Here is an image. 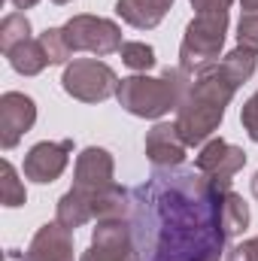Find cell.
Wrapping results in <instances>:
<instances>
[{
  "label": "cell",
  "mask_w": 258,
  "mask_h": 261,
  "mask_svg": "<svg viewBox=\"0 0 258 261\" xmlns=\"http://www.w3.org/2000/svg\"><path fill=\"white\" fill-rule=\"evenodd\" d=\"M243 12H258V0H240Z\"/></svg>",
  "instance_id": "obj_28"
},
{
  "label": "cell",
  "mask_w": 258,
  "mask_h": 261,
  "mask_svg": "<svg viewBox=\"0 0 258 261\" xmlns=\"http://www.w3.org/2000/svg\"><path fill=\"white\" fill-rule=\"evenodd\" d=\"M237 43L258 55V12H243L237 24Z\"/></svg>",
  "instance_id": "obj_23"
},
{
  "label": "cell",
  "mask_w": 258,
  "mask_h": 261,
  "mask_svg": "<svg viewBox=\"0 0 258 261\" xmlns=\"http://www.w3.org/2000/svg\"><path fill=\"white\" fill-rule=\"evenodd\" d=\"M94 216H91V206H88V200L82 195H76L73 189L67 192L61 200H58V210H55V222H61L67 231H76V228H82L85 222H91Z\"/></svg>",
  "instance_id": "obj_16"
},
{
  "label": "cell",
  "mask_w": 258,
  "mask_h": 261,
  "mask_svg": "<svg viewBox=\"0 0 258 261\" xmlns=\"http://www.w3.org/2000/svg\"><path fill=\"white\" fill-rule=\"evenodd\" d=\"M255 64H258V55L255 52H249V49H243V46H237L234 52H228V55L222 58L225 73H228L237 85H243V82L255 73Z\"/></svg>",
  "instance_id": "obj_18"
},
{
  "label": "cell",
  "mask_w": 258,
  "mask_h": 261,
  "mask_svg": "<svg viewBox=\"0 0 258 261\" xmlns=\"http://www.w3.org/2000/svg\"><path fill=\"white\" fill-rule=\"evenodd\" d=\"M40 0H12V6L15 9H31V6H37Z\"/></svg>",
  "instance_id": "obj_27"
},
{
  "label": "cell",
  "mask_w": 258,
  "mask_h": 261,
  "mask_svg": "<svg viewBox=\"0 0 258 261\" xmlns=\"http://www.w3.org/2000/svg\"><path fill=\"white\" fill-rule=\"evenodd\" d=\"M197 167H155L131 189V228L143 261H222L231 240L225 195Z\"/></svg>",
  "instance_id": "obj_1"
},
{
  "label": "cell",
  "mask_w": 258,
  "mask_h": 261,
  "mask_svg": "<svg viewBox=\"0 0 258 261\" xmlns=\"http://www.w3.org/2000/svg\"><path fill=\"white\" fill-rule=\"evenodd\" d=\"M113 170H116V161L107 149L100 146H88L79 152L76 158V173H73V192L82 195L88 200V206L94 203V197L100 192H107L113 186ZM94 216V213H91Z\"/></svg>",
  "instance_id": "obj_8"
},
{
  "label": "cell",
  "mask_w": 258,
  "mask_h": 261,
  "mask_svg": "<svg viewBox=\"0 0 258 261\" xmlns=\"http://www.w3.org/2000/svg\"><path fill=\"white\" fill-rule=\"evenodd\" d=\"M246 164V152L228 140H210L203 143V149L197 152L194 158V167L210 179L216 182L219 189H231V179L243 170Z\"/></svg>",
  "instance_id": "obj_9"
},
{
  "label": "cell",
  "mask_w": 258,
  "mask_h": 261,
  "mask_svg": "<svg viewBox=\"0 0 258 261\" xmlns=\"http://www.w3.org/2000/svg\"><path fill=\"white\" fill-rule=\"evenodd\" d=\"M79 261H143L137 240H134L131 219L97 222V228L91 234V246L82 252Z\"/></svg>",
  "instance_id": "obj_7"
},
{
  "label": "cell",
  "mask_w": 258,
  "mask_h": 261,
  "mask_svg": "<svg viewBox=\"0 0 258 261\" xmlns=\"http://www.w3.org/2000/svg\"><path fill=\"white\" fill-rule=\"evenodd\" d=\"M18 261H76L73 258V231H67L61 222H46L34 234L28 252Z\"/></svg>",
  "instance_id": "obj_12"
},
{
  "label": "cell",
  "mask_w": 258,
  "mask_h": 261,
  "mask_svg": "<svg viewBox=\"0 0 258 261\" xmlns=\"http://www.w3.org/2000/svg\"><path fill=\"white\" fill-rule=\"evenodd\" d=\"M225 225H228L231 237H237V234H243L249 228V206L234 189L225 195Z\"/></svg>",
  "instance_id": "obj_20"
},
{
  "label": "cell",
  "mask_w": 258,
  "mask_h": 261,
  "mask_svg": "<svg viewBox=\"0 0 258 261\" xmlns=\"http://www.w3.org/2000/svg\"><path fill=\"white\" fill-rule=\"evenodd\" d=\"M170 9H173V0H116L119 18L137 31L158 28Z\"/></svg>",
  "instance_id": "obj_14"
},
{
  "label": "cell",
  "mask_w": 258,
  "mask_h": 261,
  "mask_svg": "<svg viewBox=\"0 0 258 261\" xmlns=\"http://www.w3.org/2000/svg\"><path fill=\"white\" fill-rule=\"evenodd\" d=\"M192 9L200 15V12H219V9H231L234 0H189Z\"/></svg>",
  "instance_id": "obj_26"
},
{
  "label": "cell",
  "mask_w": 258,
  "mask_h": 261,
  "mask_svg": "<svg viewBox=\"0 0 258 261\" xmlns=\"http://www.w3.org/2000/svg\"><path fill=\"white\" fill-rule=\"evenodd\" d=\"M6 58H9L12 70H15V73H21V76H37V73H43L46 67L52 64L40 40H24V43H21V46H15Z\"/></svg>",
  "instance_id": "obj_15"
},
{
  "label": "cell",
  "mask_w": 258,
  "mask_h": 261,
  "mask_svg": "<svg viewBox=\"0 0 258 261\" xmlns=\"http://www.w3.org/2000/svg\"><path fill=\"white\" fill-rule=\"evenodd\" d=\"M192 85V76L183 73L179 64L164 67L161 76H128L119 82V103L137 119H161L170 110H179Z\"/></svg>",
  "instance_id": "obj_3"
},
{
  "label": "cell",
  "mask_w": 258,
  "mask_h": 261,
  "mask_svg": "<svg viewBox=\"0 0 258 261\" xmlns=\"http://www.w3.org/2000/svg\"><path fill=\"white\" fill-rule=\"evenodd\" d=\"M119 52H122V61H125L131 70H137V73H146V70L155 67V49H152L149 43L131 40V43H122Z\"/></svg>",
  "instance_id": "obj_21"
},
{
  "label": "cell",
  "mask_w": 258,
  "mask_h": 261,
  "mask_svg": "<svg viewBox=\"0 0 258 261\" xmlns=\"http://www.w3.org/2000/svg\"><path fill=\"white\" fill-rule=\"evenodd\" d=\"M225 261H258V237H249L225 252Z\"/></svg>",
  "instance_id": "obj_25"
},
{
  "label": "cell",
  "mask_w": 258,
  "mask_h": 261,
  "mask_svg": "<svg viewBox=\"0 0 258 261\" xmlns=\"http://www.w3.org/2000/svg\"><path fill=\"white\" fill-rule=\"evenodd\" d=\"M37 40L43 43V49H46V55H49L52 64H67L73 58V52L67 49V43H64V31L61 28H46Z\"/></svg>",
  "instance_id": "obj_22"
},
{
  "label": "cell",
  "mask_w": 258,
  "mask_h": 261,
  "mask_svg": "<svg viewBox=\"0 0 258 261\" xmlns=\"http://www.w3.org/2000/svg\"><path fill=\"white\" fill-rule=\"evenodd\" d=\"M52 3H58V6H64V3H70V0H52Z\"/></svg>",
  "instance_id": "obj_30"
},
{
  "label": "cell",
  "mask_w": 258,
  "mask_h": 261,
  "mask_svg": "<svg viewBox=\"0 0 258 261\" xmlns=\"http://www.w3.org/2000/svg\"><path fill=\"white\" fill-rule=\"evenodd\" d=\"M70 152H73V140H58V143L43 140V143H37V146L24 155L21 170H24V176H28L31 182L49 186V182H55V179L64 173L67 161H70Z\"/></svg>",
  "instance_id": "obj_11"
},
{
  "label": "cell",
  "mask_w": 258,
  "mask_h": 261,
  "mask_svg": "<svg viewBox=\"0 0 258 261\" xmlns=\"http://www.w3.org/2000/svg\"><path fill=\"white\" fill-rule=\"evenodd\" d=\"M186 149H189L186 140L170 122H158L146 134V158L152 167H183Z\"/></svg>",
  "instance_id": "obj_13"
},
{
  "label": "cell",
  "mask_w": 258,
  "mask_h": 261,
  "mask_svg": "<svg viewBox=\"0 0 258 261\" xmlns=\"http://www.w3.org/2000/svg\"><path fill=\"white\" fill-rule=\"evenodd\" d=\"M240 122H243V130L249 134V140H255L258 143V91L243 103V110H240Z\"/></svg>",
  "instance_id": "obj_24"
},
{
  "label": "cell",
  "mask_w": 258,
  "mask_h": 261,
  "mask_svg": "<svg viewBox=\"0 0 258 261\" xmlns=\"http://www.w3.org/2000/svg\"><path fill=\"white\" fill-rule=\"evenodd\" d=\"M37 122V103L24 91H6L0 97V146L9 152L18 146V140L34 128Z\"/></svg>",
  "instance_id": "obj_10"
},
{
  "label": "cell",
  "mask_w": 258,
  "mask_h": 261,
  "mask_svg": "<svg viewBox=\"0 0 258 261\" xmlns=\"http://www.w3.org/2000/svg\"><path fill=\"white\" fill-rule=\"evenodd\" d=\"M252 195L258 197V173H255V176H252Z\"/></svg>",
  "instance_id": "obj_29"
},
{
  "label": "cell",
  "mask_w": 258,
  "mask_h": 261,
  "mask_svg": "<svg viewBox=\"0 0 258 261\" xmlns=\"http://www.w3.org/2000/svg\"><path fill=\"white\" fill-rule=\"evenodd\" d=\"M24 40H31V21H28V15L24 12H9L0 21V49H3V55H9Z\"/></svg>",
  "instance_id": "obj_17"
},
{
  "label": "cell",
  "mask_w": 258,
  "mask_h": 261,
  "mask_svg": "<svg viewBox=\"0 0 258 261\" xmlns=\"http://www.w3.org/2000/svg\"><path fill=\"white\" fill-rule=\"evenodd\" d=\"M61 31H64L67 49L73 55L91 52L94 58H107L122 49V28L100 15H73Z\"/></svg>",
  "instance_id": "obj_6"
},
{
  "label": "cell",
  "mask_w": 258,
  "mask_h": 261,
  "mask_svg": "<svg viewBox=\"0 0 258 261\" xmlns=\"http://www.w3.org/2000/svg\"><path fill=\"white\" fill-rule=\"evenodd\" d=\"M225 34H228V9L194 15L186 28L183 46H179V70L194 76L197 67L219 61V52L225 46Z\"/></svg>",
  "instance_id": "obj_4"
},
{
  "label": "cell",
  "mask_w": 258,
  "mask_h": 261,
  "mask_svg": "<svg viewBox=\"0 0 258 261\" xmlns=\"http://www.w3.org/2000/svg\"><path fill=\"white\" fill-rule=\"evenodd\" d=\"M61 88L73 100L82 103H104L113 94H119V76L100 58H76L64 67Z\"/></svg>",
  "instance_id": "obj_5"
},
{
  "label": "cell",
  "mask_w": 258,
  "mask_h": 261,
  "mask_svg": "<svg viewBox=\"0 0 258 261\" xmlns=\"http://www.w3.org/2000/svg\"><path fill=\"white\" fill-rule=\"evenodd\" d=\"M237 88L240 85L225 73L222 61H213V64H203L194 70L189 94L179 103L176 122H173L179 137L186 140V146H200L213 137V130L222 125L225 110L234 100Z\"/></svg>",
  "instance_id": "obj_2"
},
{
  "label": "cell",
  "mask_w": 258,
  "mask_h": 261,
  "mask_svg": "<svg viewBox=\"0 0 258 261\" xmlns=\"http://www.w3.org/2000/svg\"><path fill=\"white\" fill-rule=\"evenodd\" d=\"M0 200H3V206H21L28 200V192L9 161L0 164Z\"/></svg>",
  "instance_id": "obj_19"
}]
</instances>
